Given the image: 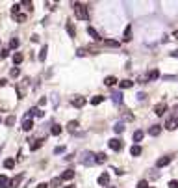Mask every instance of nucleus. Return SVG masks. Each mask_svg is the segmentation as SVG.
Listing matches in <instances>:
<instances>
[{"label":"nucleus","instance_id":"3","mask_svg":"<svg viewBox=\"0 0 178 188\" xmlns=\"http://www.w3.org/2000/svg\"><path fill=\"white\" fill-rule=\"evenodd\" d=\"M110 147L113 151H121L123 149V142H121V138H111L110 140Z\"/></svg>","mask_w":178,"mask_h":188},{"label":"nucleus","instance_id":"7","mask_svg":"<svg viewBox=\"0 0 178 188\" xmlns=\"http://www.w3.org/2000/svg\"><path fill=\"white\" fill-rule=\"evenodd\" d=\"M82 162L85 166H91V164H95V155L93 153H84V158H82Z\"/></svg>","mask_w":178,"mask_h":188},{"label":"nucleus","instance_id":"34","mask_svg":"<svg viewBox=\"0 0 178 188\" xmlns=\"http://www.w3.org/2000/svg\"><path fill=\"white\" fill-rule=\"evenodd\" d=\"M67 32H69L71 37H74V35H76V30H74V26H73L71 23H67Z\"/></svg>","mask_w":178,"mask_h":188},{"label":"nucleus","instance_id":"13","mask_svg":"<svg viewBox=\"0 0 178 188\" xmlns=\"http://www.w3.org/2000/svg\"><path fill=\"white\" fill-rule=\"evenodd\" d=\"M141 153H143V149H141V147H139V145H137V144L130 147V155H132V156H139Z\"/></svg>","mask_w":178,"mask_h":188},{"label":"nucleus","instance_id":"32","mask_svg":"<svg viewBox=\"0 0 178 188\" xmlns=\"http://www.w3.org/2000/svg\"><path fill=\"white\" fill-rule=\"evenodd\" d=\"M113 130H115L117 134H121V132L124 130V125H123V123H115V125H113Z\"/></svg>","mask_w":178,"mask_h":188},{"label":"nucleus","instance_id":"5","mask_svg":"<svg viewBox=\"0 0 178 188\" xmlns=\"http://www.w3.org/2000/svg\"><path fill=\"white\" fill-rule=\"evenodd\" d=\"M165 112H167V104H165V103H158V104L154 106V114H156V115H163Z\"/></svg>","mask_w":178,"mask_h":188},{"label":"nucleus","instance_id":"9","mask_svg":"<svg viewBox=\"0 0 178 188\" xmlns=\"http://www.w3.org/2000/svg\"><path fill=\"white\" fill-rule=\"evenodd\" d=\"M111 99H113L115 104H121L123 103V93L121 91H111Z\"/></svg>","mask_w":178,"mask_h":188},{"label":"nucleus","instance_id":"21","mask_svg":"<svg viewBox=\"0 0 178 188\" xmlns=\"http://www.w3.org/2000/svg\"><path fill=\"white\" fill-rule=\"evenodd\" d=\"M61 127H59V125H52V129H50V134H52V136H59V134H61Z\"/></svg>","mask_w":178,"mask_h":188},{"label":"nucleus","instance_id":"4","mask_svg":"<svg viewBox=\"0 0 178 188\" xmlns=\"http://www.w3.org/2000/svg\"><path fill=\"white\" fill-rule=\"evenodd\" d=\"M34 115H37V118H43V112L39 110L37 106H35V108H30V110H28V114H26V118H24V119H32Z\"/></svg>","mask_w":178,"mask_h":188},{"label":"nucleus","instance_id":"35","mask_svg":"<svg viewBox=\"0 0 178 188\" xmlns=\"http://www.w3.org/2000/svg\"><path fill=\"white\" fill-rule=\"evenodd\" d=\"M19 43H21V41H19L17 37H13L11 41H9V47H11V49H17V47H19Z\"/></svg>","mask_w":178,"mask_h":188},{"label":"nucleus","instance_id":"28","mask_svg":"<svg viewBox=\"0 0 178 188\" xmlns=\"http://www.w3.org/2000/svg\"><path fill=\"white\" fill-rule=\"evenodd\" d=\"M13 166H15V160L13 158H6V160H4V168H6V170H11Z\"/></svg>","mask_w":178,"mask_h":188},{"label":"nucleus","instance_id":"12","mask_svg":"<svg viewBox=\"0 0 178 188\" xmlns=\"http://www.w3.org/2000/svg\"><path fill=\"white\" fill-rule=\"evenodd\" d=\"M74 177V170H65L61 173V181H71Z\"/></svg>","mask_w":178,"mask_h":188},{"label":"nucleus","instance_id":"46","mask_svg":"<svg viewBox=\"0 0 178 188\" xmlns=\"http://www.w3.org/2000/svg\"><path fill=\"white\" fill-rule=\"evenodd\" d=\"M172 37H175V39H178V30H176L175 34H172Z\"/></svg>","mask_w":178,"mask_h":188},{"label":"nucleus","instance_id":"40","mask_svg":"<svg viewBox=\"0 0 178 188\" xmlns=\"http://www.w3.org/2000/svg\"><path fill=\"white\" fill-rule=\"evenodd\" d=\"M169 188H178V181H176V179L169 181Z\"/></svg>","mask_w":178,"mask_h":188},{"label":"nucleus","instance_id":"44","mask_svg":"<svg viewBox=\"0 0 178 188\" xmlns=\"http://www.w3.org/2000/svg\"><path fill=\"white\" fill-rule=\"evenodd\" d=\"M37 188H48L47 182H41V184H37Z\"/></svg>","mask_w":178,"mask_h":188},{"label":"nucleus","instance_id":"47","mask_svg":"<svg viewBox=\"0 0 178 188\" xmlns=\"http://www.w3.org/2000/svg\"><path fill=\"white\" fill-rule=\"evenodd\" d=\"M172 110H175V112H176V114H178V104H176V106H175V108H172Z\"/></svg>","mask_w":178,"mask_h":188},{"label":"nucleus","instance_id":"2","mask_svg":"<svg viewBox=\"0 0 178 188\" xmlns=\"http://www.w3.org/2000/svg\"><path fill=\"white\" fill-rule=\"evenodd\" d=\"M71 103H73V106L74 108H82V106H85V103H87V99L85 97H80V95H76V97L71 101Z\"/></svg>","mask_w":178,"mask_h":188},{"label":"nucleus","instance_id":"18","mask_svg":"<svg viewBox=\"0 0 178 188\" xmlns=\"http://www.w3.org/2000/svg\"><path fill=\"white\" fill-rule=\"evenodd\" d=\"M43 142H45V140H41V138H39V140H34V144L30 145V151H37L39 147L43 145Z\"/></svg>","mask_w":178,"mask_h":188},{"label":"nucleus","instance_id":"48","mask_svg":"<svg viewBox=\"0 0 178 188\" xmlns=\"http://www.w3.org/2000/svg\"><path fill=\"white\" fill-rule=\"evenodd\" d=\"M110 188H115V186H110Z\"/></svg>","mask_w":178,"mask_h":188},{"label":"nucleus","instance_id":"30","mask_svg":"<svg viewBox=\"0 0 178 188\" xmlns=\"http://www.w3.org/2000/svg\"><path fill=\"white\" fill-rule=\"evenodd\" d=\"M67 129L71 130V132H74V130L78 129V121H69V123H67Z\"/></svg>","mask_w":178,"mask_h":188},{"label":"nucleus","instance_id":"10","mask_svg":"<svg viewBox=\"0 0 178 188\" xmlns=\"http://www.w3.org/2000/svg\"><path fill=\"white\" fill-rule=\"evenodd\" d=\"M171 162V156H161V158H158L156 160V166L158 168H163V166H167Z\"/></svg>","mask_w":178,"mask_h":188},{"label":"nucleus","instance_id":"24","mask_svg":"<svg viewBox=\"0 0 178 188\" xmlns=\"http://www.w3.org/2000/svg\"><path fill=\"white\" fill-rule=\"evenodd\" d=\"M143 136H145V132H143V130H135L132 138H134V142H141V140H143Z\"/></svg>","mask_w":178,"mask_h":188},{"label":"nucleus","instance_id":"19","mask_svg":"<svg viewBox=\"0 0 178 188\" xmlns=\"http://www.w3.org/2000/svg\"><path fill=\"white\" fill-rule=\"evenodd\" d=\"M9 182L11 181H9L6 175H0V188H9Z\"/></svg>","mask_w":178,"mask_h":188},{"label":"nucleus","instance_id":"26","mask_svg":"<svg viewBox=\"0 0 178 188\" xmlns=\"http://www.w3.org/2000/svg\"><path fill=\"white\" fill-rule=\"evenodd\" d=\"M104 84H106V86H115V84H117V78H115V77H106V78H104Z\"/></svg>","mask_w":178,"mask_h":188},{"label":"nucleus","instance_id":"45","mask_svg":"<svg viewBox=\"0 0 178 188\" xmlns=\"http://www.w3.org/2000/svg\"><path fill=\"white\" fill-rule=\"evenodd\" d=\"M171 56H172V58H178V50H172V52H171Z\"/></svg>","mask_w":178,"mask_h":188},{"label":"nucleus","instance_id":"27","mask_svg":"<svg viewBox=\"0 0 178 188\" xmlns=\"http://www.w3.org/2000/svg\"><path fill=\"white\" fill-rule=\"evenodd\" d=\"M102 101H104V97H102V95H95V97L91 99V104H93V106H96V104H100V103H102Z\"/></svg>","mask_w":178,"mask_h":188},{"label":"nucleus","instance_id":"16","mask_svg":"<svg viewBox=\"0 0 178 188\" xmlns=\"http://www.w3.org/2000/svg\"><path fill=\"white\" fill-rule=\"evenodd\" d=\"M34 129V121L32 119H24L22 121V130H26V132H28V130H32Z\"/></svg>","mask_w":178,"mask_h":188},{"label":"nucleus","instance_id":"33","mask_svg":"<svg viewBox=\"0 0 178 188\" xmlns=\"http://www.w3.org/2000/svg\"><path fill=\"white\" fill-rule=\"evenodd\" d=\"M50 186H61V177H54L50 181Z\"/></svg>","mask_w":178,"mask_h":188},{"label":"nucleus","instance_id":"41","mask_svg":"<svg viewBox=\"0 0 178 188\" xmlns=\"http://www.w3.org/2000/svg\"><path fill=\"white\" fill-rule=\"evenodd\" d=\"M15 19H17L19 23H24L26 21V15H15Z\"/></svg>","mask_w":178,"mask_h":188},{"label":"nucleus","instance_id":"20","mask_svg":"<svg viewBox=\"0 0 178 188\" xmlns=\"http://www.w3.org/2000/svg\"><path fill=\"white\" fill-rule=\"evenodd\" d=\"M147 78H149V80H156V78H160V71H158V69H152L150 73L147 75Z\"/></svg>","mask_w":178,"mask_h":188},{"label":"nucleus","instance_id":"8","mask_svg":"<svg viewBox=\"0 0 178 188\" xmlns=\"http://www.w3.org/2000/svg\"><path fill=\"white\" fill-rule=\"evenodd\" d=\"M104 162H108V155H106V153L95 155V164H104Z\"/></svg>","mask_w":178,"mask_h":188},{"label":"nucleus","instance_id":"14","mask_svg":"<svg viewBox=\"0 0 178 188\" xmlns=\"http://www.w3.org/2000/svg\"><path fill=\"white\" fill-rule=\"evenodd\" d=\"M160 132H161V127L160 125H152L150 129H149V134L150 136H160Z\"/></svg>","mask_w":178,"mask_h":188},{"label":"nucleus","instance_id":"22","mask_svg":"<svg viewBox=\"0 0 178 188\" xmlns=\"http://www.w3.org/2000/svg\"><path fill=\"white\" fill-rule=\"evenodd\" d=\"M132 86H134V82H132V80H121L119 82V88H123V89H126V88H132Z\"/></svg>","mask_w":178,"mask_h":188},{"label":"nucleus","instance_id":"31","mask_svg":"<svg viewBox=\"0 0 178 188\" xmlns=\"http://www.w3.org/2000/svg\"><path fill=\"white\" fill-rule=\"evenodd\" d=\"M47 52H48V47H47V45H45V47L41 49V52H39V60H41V62H43L45 58H47Z\"/></svg>","mask_w":178,"mask_h":188},{"label":"nucleus","instance_id":"43","mask_svg":"<svg viewBox=\"0 0 178 188\" xmlns=\"http://www.w3.org/2000/svg\"><path fill=\"white\" fill-rule=\"evenodd\" d=\"M8 54H9V50H8V49H4V50H2V52H0V58H6V56H8Z\"/></svg>","mask_w":178,"mask_h":188},{"label":"nucleus","instance_id":"38","mask_svg":"<svg viewBox=\"0 0 178 188\" xmlns=\"http://www.w3.org/2000/svg\"><path fill=\"white\" fill-rule=\"evenodd\" d=\"M9 75H11V77H19V75H21V71H19V67H13Z\"/></svg>","mask_w":178,"mask_h":188},{"label":"nucleus","instance_id":"29","mask_svg":"<svg viewBox=\"0 0 178 188\" xmlns=\"http://www.w3.org/2000/svg\"><path fill=\"white\" fill-rule=\"evenodd\" d=\"M104 45H106V47H119V41H115V39H106V41H104Z\"/></svg>","mask_w":178,"mask_h":188},{"label":"nucleus","instance_id":"6","mask_svg":"<svg viewBox=\"0 0 178 188\" xmlns=\"http://www.w3.org/2000/svg\"><path fill=\"white\" fill-rule=\"evenodd\" d=\"M176 127H178V118H169V119H167V123H165L167 130H175Z\"/></svg>","mask_w":178,"mask_h":188},{"label":"nucleus","instance_id":"1","mask_svg":"<svg viewBox=\"0 0 178 188\" xmlns=\"http://www.w3.org/2000/svg\"><path fill=\"white\" fill-rule=\"evenodd\" d=\"M73 9H74V15L80 19V21H87L89 19V8L82 2H73Z\"/></svg>","mask_w":178,"mask_h":188},{"label":"nucleus","instance_id":"39","mask_svg":"<svg viewBox=\"0 0 178 188\" xmlns=\"http://www.w3.org/2000/svg\"><path fill=\"white\" fill-rule=\"evenodd\" d=\"M137 188H149V182H147V181H139V182H137Z\"/></svg>","mask_w":178,"mask_h":188},{"label":"nucleus","instance_id":"25","mask_svg":"<svg viewBox=\"0 0 178 188\" xmlns=\"http://www.w3.org/2000/svg\"><path fill=\"white\" fill-rule=\"evenodd\" d=\"M130 39H132V24H128L124 30V41H130Z\"/></svg>","mask_w":178,"mask_h":188},{"label":"nucleus","instance_id":"15","mask_svg":"<svg viewBox=\"0 0 178 188\" xmlns=\"http://www.w3.org/2000/svg\"><path fill=\"white\" fill-rule=\"evenodd\" d=\"M21 181H22V175L13 177V179H11V182H9V188H17L19 184H21Z\"/></svg>","mask_w":178,"mask_h":188},{"label":"nucleus","instance_id":"36","mask_svg":"<svg viewBox=\"0 0 178 188\" xmlns=\"http://www.w3.org/2000/svg\"><path fill=\"white\" fill-rule=\"evenodd\" d=\"M19 9H21V4H13V8H11L13 17H15V15H19Z\"/></svg>","mask_w":178,"mask_h":188},{"label":"nucleus","instance_id":"17","mask_svg":"<svg viewBox=\"0 0 178 188\" xmlns=\"http://www.w3.org/2000/svg\"><path fill=\"white\" fill-rule=\"evenodd\" d=\"M108 182H110V175H108V173H102V175L98 177V184H100V186H106Z\"/></svg>","mask_w":178,"mask_h":188},{"label":"nucleus","instance_id":"23","mask_svg":"<svg viewBox=\"0 0 178 188\" xmlns=\"http://www.w3.org/2000/svg\"><path fill=\"white\" fill-rule=\"evenodd\" d=\"M22 60H24V56H22L21 52H15V54H13V63H15V65H19Z\"/></svg>","mask_w":178,"mask_h":188},{"label":"nucleus","instance_id":"37","mask_svg":"<svg viewBox=\"0 0 178 188\" xmlns=\"http://www.w3.org/2000/svg\"><path fill=\"white\" fill-rule=\"evenodd\" d=\"M13 123H15V115H9V118H6V125H8V127H11Z\"/></svg>","mask_w":178,"mask_h":188},{"label":"nucleus","instance_id":"11","mask_svg":"<svg viewBox=\"0 0 178 188\" xmlns=\"http://www.w3.org/2000/svg\"><path fill=\"white\" fill-rule=\"evenodd\" d=\"M87 34H89L91 37L95 39V41H100V39H102V37H100V35H98V32H96V30H95L93 26H87Z\"/></svg>","mask_w":178,"mask_h":188},{"label":"nucleus","instance_id":"42","mask_svg":"<svg viewBox=\"0 0 178 188\" xmlns=\"http://www.w3.org/2000/svg\"><path fill=\"white\" fill-rule=\"evenodd\" d=\"M63 151H65V147H63V145H59V147H56V149H54V153H56V155H59V153H63Z\"/></svg>","mask_w":178,"mask_h":188}]
</instances>
